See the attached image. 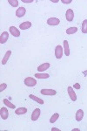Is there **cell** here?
<instances>
[{"label":"cell","instance_id":"1","mask_svg":"<svg viewBox=\"0 0 87 131\" xmlns=\"http://www.w3.org/2000/svg\"><path fill=\"white\" fill-rule=\"evenodd\" d=\"M24 82V85H26L27 86H30V88H32V86H36V84H37V81L32 77L25 78Z\"/></svg>","mask_w":87,"mask_h":131},{"label":"cell","instance_id":"2","mask_svg":"<svg viewBox=\"0 0 87 131\" xmlns=\"http://www.w3.org/2000/svg\"><path fill=\"white\" fill-rule=\"evenodd\" d=\"M63 48L61 46H57L56 48H55V56H56L57 59H58V60H60L61 58H62L63 56Z\"/></svg>","mask_w":87,"mask_h":131},{"label":"cell","instance_id":"3","mask_svg":"<svg viewBox=\"0 0 87 131\" xmlns=\"http://www.w3.org/2000/svg\"><path fill=\"white\" fill-rule=\"evenodd\" d=\"M67 91H68V94H69V96H70V98H71V100L72 101H77V95H76V93L74 92L72 86H68Z\"/></svg>","mask_w":87,"mask_h":131},{"label":"cell","instance_id":"4","mask_svg":"<svg viewBox=\"0 0 87 131\" xmlns=\"http://www.w3.org/2000/svg\"><path fill=\"white\" fill-rule=\"evenodd\" d=\"M9 31H10V34H11L13 37L15 38H18L20 36V31H18V29L17 28V27H15V26H10V29H9Z\"/></svg>","mask_w":87,"mask_h":131},{"label":"cell","instance_id":"5","mask_svg":"<svg viewBox=\"0 0 87 131\" xmlns=\"http://www.w3.org/2000/svg\"><path fill=\"white\" fill-rule=\"evenodd\" d=\"M65 18H66V20L69 21V22H71L74 18V12L72 9H68L66 13H65Z\"/></svg>","mask_w":87,"mask_h":131},{"label":"cell","instance_id":"6","mask_svg":"<svg viewBox=\"0 0 87 131\" xmlns=\"http://www.w3.org/2000/svg\"><path fill=\"white\" fill-rule=\"evenodd\" d=\"M40 113H41V112H40L39 108L34 109V111L32 112V114H31V121H33V122L37 121L40 116Z\"/></svg>","mask_w":87,"mask_h":131},{"label":"cell","instance_id":"7","mask_svg":"<svg viewBox=\"0 0 87 131\" xmlns=\"http://www.w3.org/2000/svg\"><path fill=\"white\" fill-rule=\"evenodd\" d=\"M40 93L44 95H55L57 94V91L53 89H42Z\"/></svg>","mask_w":87,"mask_h":131},{"label":"cell","instance_id":"8","mask_svg":"<svg viewBox=\"0 0 87 131\" xmlns=\"http://www.w3.org/2000/svg\"><path fill=\"white\" fill-rule=\"evenodd\" d=\"M25 13H26V9L24 7H19L16 10V16L18 18H22L24 16Z\"/></svg>","mask_w":87,"mask_h":131},{"label":"cell","instance_id":"9","mask_svg":"<svg viewBox=\"0 0 87 131\" xmlns=\"http://www.w3.org/2000/svg\"><path fill=\"white\" fill-rule=\"evenodd\" d=\"M0 115H1V118L3 120H6L9 116V113H8V110L6 107H1L0 109Z\"/></svg>","mask_w":87,"mask_h":131},{"label":"cell","instance_id":"10","mask_svg":"<svg viewBox=\"0 0 87 131\" xmlns=\"http://www.w3.org/2000/svg\"><path fill=\"white\" fill-rule=\"evenodd\" d=\"M47 24L49 25H58L60 24V20L58 18H50L47 20Z\"/></svg>","mask_w":87,"mask_h":131},{"label":"cell","instance_id":"11","mask_svg":"<svg viewBox=\"0 0 87 131\" xmlns=\"http://www.w3.org/2000/svg\"><path fill=\"white\" fill-rule=\"evenodd\" d=\"M8 39H9V33L7 31H4L1 34V36H0V43L5 44L8 40Z\"/></svg>","mask_w":87,"mask_h":131},{"label":"cell","instance_id":"12","mask_svg":"<svg viewBox=\"0 0 87 131\" xmlns=\"http://www.w3.org/2000/svg\"><path fill=\"white\" fill-rule=\"evenodd\" d=\"M31 27V23L30 21H26V22H23L22 24H20L19 28L21 30H27V29Z\"/></svg>","mask_w":87,"mask_h":131},{"label":"cell","instance_id":"13","mask_svg":"<svg viewBox=\"0 0 87 131\" xmlns=\"http://www.w3.org/2000/svg\"><path fill=\"white\" fill-rule=\"evenodd\" d=\"M50 67V64L49 63H44V64L39 66V67H38V71L39 72H44L45 70H47V69Z\"/></svg>","mask_w":87,"mask_h":131},{"label":"cell","instance_id":"14","mask_svg":"<svg viewBox=\"0 0 87 131\" xmlns=\"http://www.w3.org/2000/svg\"><path fill=\"white\" fill-rule=\"evenodd\" d=\"M10 55H11V51H7V52H6V53L5 54V56H4L3 60H2V64H3L4 66L7 63V61H8V60H9Z\"/></svg>","mask_w":87,"mask_h":131},{"label":"cell","instance_id":"15","mask_svg":"<svg viewBox=\"0 0 87 131\" xmlns=\"http://www.w3.org/2000/svg\"><path fill=\"white\" fill-rule=\"evenodd\" d=\"M35 77L39 80H44V79H47V78H49L50 75L45 73H35Z\"/></svg>","mask_w":87,"mask_h":131},{"label":"cell","instance_id":"16","mask_svg":"<svg viewBox=\"0 0 87 131\" xmlns=\"http://www.w3.org/2000/svg\"><path fill=\"white\" fill-rule=\"evenodd\" d=\"M83 117H84V111H83L82 109H78L77 111V113H76V120H77L78 122H80V121H82Z\"/></svg>","mask_w":87,"mask_h":131},{"label":"cell","instance_id":"17","mask_svg":"<svg viewBox=\"0 0 87 131\" xmlns=\"http://www.w3.org/2000/svg\"><path fill=\"white\" fill-rule=\"evenodd\" d=\"M27 112V108L26 107H18V109L15 110V113L18 115H24Z\"/></svg>","mask_w":87,"mask_h":131},{"label":"cell","instance_id":"18","mask_svg":"<svg viewBox=\"0 0 87 131\" xmlns=\"http://www.w3.org/2000/svg\"><path fill=\"white\" fill-rule=\"evenodd\" d=\"M64 48H65V54L66 56L70 55V48H69V43L67 40H64Z\"/></svg>","mask_w":87,"mask_h":131},{"label":"cell","instance_id":"19","mask_svg":"<svg viewBox=\"0 0 87 131\" xmlns=\"http://www.w3.org/2000/svg\"><path fill=\"white\" fill-rule=\"evenodd\" d=\"M3 102H4V104H5L6 107H10V108H11V109H15V108H16V106H15L14 104H12L11 102H10V101H8L7 99H4Z\"/></svg>","mask_w":87,"mask_h":131},{"label":"cell","instance_id":"20","mask_svg":"<svg viewBox=\"0 0 87 131\" xmlns=\"http://www.w3.org/2000/svg\"><path fill=\"white\" fill-rule=\"evenodd\" d=\"M29 97H30V98L31 99V100L35 101L36 102L39 103V104H44V101L42 100V99L39 98V97H37V96H35V95H32V94H30V95H29Z\"/></svg>","mask_w":87,"mask_h":131},{"label":"cell","instance_id":"21","mask_svg":"<svg viewBox=\"0 0 87 131\" xmlns=\"http://www.w3.org/2000/svg\"><path fill=\"white\" fill-rule=\"evenodd\" d=\"M66 33L67 34H69V35H71V34H73V33H76L78 31V28L77 27H70V28H68L66 29Z\"/></svg>","mask_w":87,"mask_h":131},{"label":"cell","instance_id":"22","mask_svg":"<svg viewBox=\"0 0 87 131\" xmlns=\"http://www.w3.org/2000/svg\"><path fill=\"white\" fill-rule=\"evenodd\" d=\"M58 118H59V115L58 113H55L54 115H52V116L51 117L50 122H51V123H54V122H56L57 121H58Z\"/></svg>","mask_w":87,"mask_h":131},{"label":"cell","instance_id":"23","mask_svg":"<svg viewBox=\"0 0 87 131\" xmlns=\"http://www.w3.org/2000/svg\"><path fill=\"white\" fill-rule=\"evenodd\" d=\"M82 32L87 33V19H84L82 23Z\"/></svg>","mask_w":87,"mask_h":131},{"label":"cell","instance_id":"24","mask_svg":"<svg viewBox=\"0 0 87 131\" xmlns=\"http://www.w3.org/2000/svg\"><path fill=\"white\" fill-rule=\"evenodd\" d=\"M8 3L10 4L12 7H18V0H8Z\"/></svg>","mask_w":87,"mask_h":131},{"label":"cell","instance_id":"25","mask_svg":"<svg viewBox=\"0 0 87 131\" xmlns=\"http://www.w3.org/2000/svg\"><path fill=\"white\" fill-rule=\"evenodd\" d=\"M6 88H7V85H6V83L1 84V85H0V92H3V91L5 90Z\"/></svg>","mask_w":87,"mask_h":131},{"label":"cell","instance_id":"26","mask_svg":"<svg viewBox=\"0 0 87 131\" xmlns=\"http://www.w3.org/2000/svg\"><path fill=\"white\" fill-rule=\"evenodd\" d=\"M62 2L63 4H65V5H68V4H70V3H71L72 2V0H62Z\"/></svg>","mask_w":87,"mask_h":131},{"label":"cell","instance_id":"27","mask_svg":"<svg viewBox=\"0 0 87 131\" xmlns=\"http://www.w3.org/2000/svg\"><path fill=\"white\" fill-rule=\"evenodd\" d=\"M23 3H27V4H30V3H32L33 0H22Z\"/></svg>","mask_w":87,"mask_h":131},{"label":"cell","instance_id":"28","mask_svg":"<svg viewBox=\"0 0 87 131\" xmlns=\"http://www.w3.org/2000/svg\"><path fill=\"white\" fill-rule=\"evenodd\" d=\"M74 88H77V89H79V88H80V85L78 83H76L75 85H74Z\"/></svg>","mask_w":87,"mask_h":131},{"label":"cell","instance_id":"29","mask_svg":"<svg viewBox=\"0 0 87 131\" xmlns=\"http://www.w3.org/2000/svg\"><path fill=\"white\" fill-rule=\"evenodd\" d=\"M55 130H57V131H60L58 129V128H52V131H55Z\"/></svg>","mask_w":87,"mask_h":131},{"label":"cell","instance_id":"30","mask_svg":"<svg viewBox=\"0 0 87 131\" xmlns=\"http://www.w3.org/2000/svg\"><path fill=\"white\" fill-rule=\"evenodd\" d=\"M51 1H52V3H58V0H51Z\"/></svg>","mask_w":87,"mask_h":131}]
</instances>
